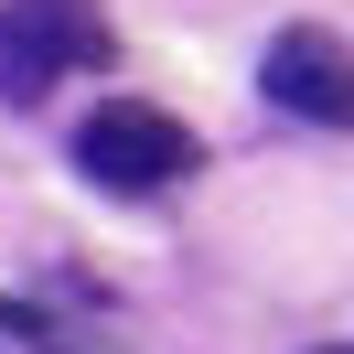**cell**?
Masks as SVG:
<instances>
[{"mask_svg":"<svg viewBox=\"0 0 354 354\" xmlns=\"http://www.w3.org/2000/svg\"><path fill=\"white\" fill-rule=\"evenodd\" d=\"M108 11L97 0H0V97L11 108H32V97H54L65 75L108 65Z\"/></svg>","mask_w":354,"mask_h":354,"instance_id":"6da1fadb","label":"cell"},{"mask_svg":"<svg viewBox=\"0 0 354 354\" xmlns=\"http://www.w3.org/2000/svg\"><path fill=\"white\" fill-rule=\"evenodd\" d=\"M204 140L183 129L172 108H140V97H118V108H97L86 129H75V172L108 183V194H161V183L194 172Z\"/></svg>","mask_w":354,"mask_h":354,"instance_id":"7a4b0ae2","label":"cell"},{"mask_svg":"<svg viewBox=\"0 0 354 354\" xmlns=\"http://www.w3.org/2000/svg\"><path fill=\"white\" fill-rule=\"evenodd\" d=\"M258 86H268V108L311 118V129H354V54L333 44L322 22H290L279 44L258 54Z\"/></svg>","mask_w":354,"mask_h":354,"instance_id":"3957f363","label":"cell"},{"mask_svg":"<svg viewBox=\"0 0 354 354\" xmlns=\"http://www.w3.org/2000/svg\"><path fill=\"white\" fill-rule=\"evenodd\" d=\"M322 354H354V344H322Z\"/></svg>","mask_w":354,"mask_h":354,"instance_id":"277c9868","label":"cell"}]
</instances>
